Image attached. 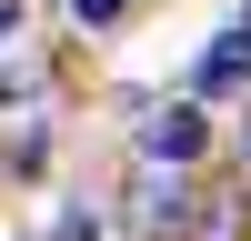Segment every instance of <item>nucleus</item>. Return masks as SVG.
Here are the masks:
<instances>
[{
	"mask_svg": "<svg viewBox=\"0 0 251 241\" xmlns=\"http://www.w3.org/2000/svg\"><path fill=\"white\" fill-rule=\"evenodd\" d=\"M251 71V40H211V60H201V91H231Z\"/></svg>",
	"mask_w": 251,
	"mask_h": 241,
	"instance_id": "f03ea898",
	"label": "nucleus"
},
{
	"mask_svg": "<svg viewBox=\"0 0 251 241\" xmlns=\"http://www.w3.org/2000/svg\"><path fill=\"white\" fill-rule=\"evenodd\" d=\"M241 40H251V30H241Z\"/></svg>",
	"mask_w": 251,
	"mask_h": 241,
	"instance_id": "20e7f679",
	"label": "nucleus"
},
{
	"mask_svg": "<svg viewBox=\"0 0 251 241\" xmlns=\"http://www.w3.org/2000/svg\"><path fill=\"white\" fill-rule=\"evenodd\" d=\"M71 10H80V20H121L131 0H71Z\"/></svg>",
	"mask_w": 251,
	"mask_h": 241,
	"instance_id": "7ed1b4c3",
	"label": "nucleus"
},
{
	"mask_svg": "<svg viewBox=\"0 0 251 241\" xmlns=\"http://www.w3.org/2000/svg\"><path fill=\"white\" fill-rule=\"evenodd\" d=\"M141 141H151L161 161H191V151H201V111H161V120H151Z\"/></svg>",
	"mask_w": 251,
	"mask_h": 241,
	"instance_id": "f257e3e1",
	"label": "nucleus"
}]
</instances>
